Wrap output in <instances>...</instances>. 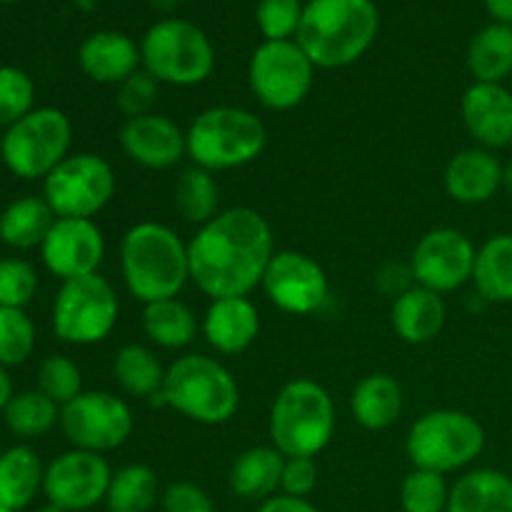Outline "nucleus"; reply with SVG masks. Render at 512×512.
<instances>
[{
	"label": "nucleus",
	"mask_w": 512,
	"mask_h": 512,
	"mask_svg": "<svg viewBox=\"0 0 512 512\" xmlns=\"http://www.w3.org/2000/svg\"><path fill=\"white\" fill-rule=\"evenodd\" d=\"M275 253L273 228L258 210H220L188 243L190 283L210 300L248 298Z\"/></svg>",
	"instance_id": "obj_1"
},
{
	"label": "nucleus",
	"mask_w": 512,
	"mask_h": 512,
	"mask_svg": "<svg viewBox=\"0 0 512 512\" xmlns=\"http://www.w3.org/2000/svg\"><path fill=\"white\" fill-rule=\"evenodd\" d=\"M380 33L373 0H308L295 35L315 68L338 70L358 63Z\"/></svg>",
	"instance_id": "obj_2"
},
{
	"label": "nucleus",
	"mask_w": 512,
	"mask_h": 512,
	"mask_svg": "<svg viewBox=\"0 0 512 512\" xmlns=\"http://www.w3.org/2000/svg\"><path fill=\"white\" fill-rule=\"evenodd\" d=\"M120 273L138 303L178 298L190 283L188 243L170 225L135 223L120 243Z\"/></svg>",
	"instance_id": "obj_3"
},
{
	"label": "nucleus",
	"mask_w": 512,
	"mask_h": 512,
	"mask_svg": "<svg viewBox=\"0 0 512 512\" xmlns=\"http://www.w3.org/2000/svg\"><path fill=\"white\" fill-rule=\"evenodd\" d=\"M338 418L328 390L310 378H295L280 388L270 408V445L285 458H315L333 440Z\"/></svg>",
	"instance_id": "obj_4"
},
{
	"label": "nucleus",
	"mask_w": 512,
	"mask_h": 512,
	"mask_svg": "<svg viewBox=\"0 0 512 512\" xmlns=\"http://www.w3.org/2000/svg\"><path fill=\"white\" fill-rule=\"evenodd\" d=\"M165 408L198 425H225L240 408V388L218 358L185 353L168 365L163 383Z\"/></svg>",
	"instance_id": "obj_5"
},
{
	"label": "nucleus",
	"mask_w": 512,
	"mask_h": 512,
	"mask_svg": "<svg viewBox=\"0 0 512 512\" xmlns=\"http://www.w3.org/2000/svg\"><path fill=\"white\" fill-rule=\"evenodd\" d=\"M188 158L198 168L220 170L245 168L263 155L268 145V128L253 110L235 105L205 108L185 130Z\"/></svg>",
	"instance_id": "obj_6"
},
{
	"label": "nucleus",
	"mask_w": 512,
	"mask_h": 512,
	"mask_svg": "<svg viewBox=\"0 0 512 512\" xmlns=\"http://www.w3.org/2000/svg\"><path fill=\"white\" fill-rule=\"evenodd\" d=\"M143 70L160 85L193 88L205 83L215 70V48L200 25L188 18H160L140 40Z\"/></svg>",
	"instance_id": "obj_7"
},
{
	"label": "nucleus",
	"mask_w": 512,
	"mask_h": 512,
	"mask_svg": "<svg viewBox=\"0 0 512 512\" xmlns=\"http://www.w3.org/2000/svg\"><path fill=\"white\" fill-rule=\"evenodd\" d=\"M485 428L463 410L443 408L420 415L408 430L405 453L413 468L450 475L470 468L483 455Z\"/></svg>",
	"instance_id": "obj_8"
},
{
	"label": "nucleus",
	"mask_w": 512,
	"mask_h": 512,
	"mask_svg": "<svg viewBox=\"0 0 512 512\" xmlns=\"http://www.w3.org/2000/svg\"><path fill=\"white\" fill-rule=\"evenodd\" d=\"M73 125L60 108H35L0 135V160L20 180H45L70 155Z\"/></svg>",
	"instance_id": "obj_9"
},
{
	"label": "nucleus",
	"mask_w": 512,
	"mask_h": 512,
	"mask_svg": "<svg viewBox=\"0 0 512 512\" xmlns=\"http://www.w3.org/2000/svg\"><path fill=\"white\" fill-rule=\"evenodd\" d=\"M118 293L100 273L60 283L53 300V333L60 343H103L118 325Z\"/></svg>",
	"instance_id": "obj_10"
},
{
	"label": "nucleus",
	"mask_w": 512,
	"mask_h": 512,
	"mask_svg": "<svg viewBox=\"0 0 512 512\" xmlns=\"http://www.w3.org/2000/svg\"><path fill=\"white\" fill-rule=\"evenodd\" d=\"M315 65L298 40H263L248 63V85L263 108L285 113L313 90Z\"/></svg>",
	"instance_id": "obj_11"
},
{
	"label": "nucleus",
	"mask_w": 512,
	"mask_h": 512,
	"mask_svg": "<svg viewBox=\"0 0 512 512\" xmlns=\"http://www.w3.org/2000/svg\"><path fill=\"white\" fill-rule=\"evenodd\" d=\"M118 178L103 155L70 153L43 180V198L55 218H88L103 213L115 198Z\"/></svg>",
	"instance_id": "obj_12"
},
{
	"label": "nucleus",
	"mask_w": 512,
	"mask_h": 512,
	"mask_svg": "<svg viewBox=\"0 0 512 512\" xmlns=\"http://www.w3.org/2000/svg\"><path fill=\"white\" fill-rule=\"evenodd\" d=\"M58 425L73 448L105 455L128 443L135 418L130 405L110 390H83L60 408Z\"/></svg>",
	"instance_id": "obj_13"
},
{
	"label": "nucleus",
	"mask_w": 512,
	"mask_h": 512,
	"mask_svg": "<svg viewBox=\"0 0 512 512\" xmlns=\"http://www.w3.org/2000/svg\"><path fill=\"white\" fill-rule=\"evenodd\" d=\"M110 478L113 468L105 455L70 448L45 465L43 493L50 505L68 512H90L105 503Z\"/></svg>",
	"instance_id": "obj_14"
},
{
	"label": "nucleus",
	"mask_w": 512,
	"mask_h": 512,
	"mask_svg": "<svg viewBox=\"0 0 512 512\" xmlns=\"http://www.w3.org/2000/svg\"><path fill=\"white\" fill-rule=\"evenodd\" d=\"M475 255L473 240L458 228H435L425 233L410 255L415 283L445 295L473 280Z\"/></svg>",
	"instance_id": "obj_15"
},
{
	"label": "nucleus",
	"mask_w": 512,
	"mask_h": 512,
	"mask_svg": "<svg viewBox=\"0 0 512 512\" xmlns=\"http://www.w3.org/2000/svg\"><path fill=\"white\" fill-rule=\"evenodd\" d=\"M260 288L275 308L288 315L318 313L330 295L323 265L300 250H278Z\"/></svg>",
	"instance_id": "obj_16"
},
{
	"label": "nucleus",
	"mask_w": 512,
	"mask_h": 512,
	"mask_svg": "<svg viewBox=\"0 0 512 512\" xmlns=\"http://www.w3.org/2000/svg\"><path fill=\"white\" fill-rule=\"evenodd\" d=\"M40 258L60 283L93 275L105 258V235L95 220L58 218L40 245Z\"/></svg>",
	"instance_id": "obj_17"
},
{
	"label": "nucleus",
	"mask_w": 512,
	"mask_h": 512,
	"mask_svg": "<svg viewBox=\"0 0 512 512\" xmlns=\"http://www.w3.org/2000/svg\"><path fill=\"white\" fill-rule=\"evenodd\" d=\"M118 140L130 163L145 170H170L188 158V135L170 115L163 113L125 120Z\"/></svg>",
	"instance_id": "obj_18"
},
{
	"label": "nucleus",
	"mask_w": 512,
	"mask_h": 512,
	"mask_svg": "<svg viewBox=\"0 0 512 512\" xmlns=\"http://www.w3.org/2000/svg\"><path fill=\"white\" fill-rule=\"evenodd\" d=\"M470 138L485 150L512 145V93L503 83H473L460 98Z\"/></svg>",
	"instance_id": "obj_19"
},
{
	"label": "nucleus",
	"mask_w": 512,
	"mask_h": 512,
	"mask_svg": "<svg viewBox=\"0 0 512 512\" xmlns=\"http://www.w3.org/2000/svg\"><path fill=\"white\" fill-rule=\"evenodd\" d=\"M503 170L498 155L480 145L465 148L450 158L445 165V193L460 205L488 203L503 190Z\"/></svg>",
	"instance_id": "obj_20"
},
{
	"label": "nucleus",
	"mask_w": 512,
	"mask_h": 512,
	"mask_svg": "<svg viewBox=\"0 0 512 512\" xmlns=\"http://www.w3.org/2000/svg\"><path fill=\"white\" fill-rule=\"evenodd\" d=\"M78 65L93 83L120 85L143 68L140 43L120 30H95L80 43Z\"/></svg>",
	"instance_id": "obj_21"
},
{
	"label": "nucleus",
	"mask_w": 512,
	"mask_h": 512,
	"mask_svg": "<svg viewBox=\"0 0 512 512\" xmlns=\"http://www.w3.org/2000/svg\"><path fill=\"white\" fill-rule=\"evenodd\" d=\"M260 313L250 298L210 300L203 318V335L220 355L245 353L258 340Z\"/></svg>",
	"instance_id": "obj_22"
},
{
	"label": "nucleus",
	"mask_w": 512,
	"mask_h": 512,
	"mask_svg": "<svg viewBox=\"0 0 512 512\" xmlns=\"http://www.w3.org/2000/svg\"><path fill=\"white\" fill-rule=\"evenodd\" d=\"M393 330L408 345H428L443 333L448 320V305L435 290L413 285L400 298L393 300Z\"/></svg>",
	"instance_id": "obj_23"
},
{
	"label": "nucleus",
	"mask_w": 512,
	"mask_h": 512,
	"mask_svg": "<svg viewBox=\"0 0 512 512\" xmlns=\"http://www.w3.org/2000/svg\"><path fill=\"white\" fill-rule=\"evenodd\" d=\"M405 408L403 385L390 373H370L350 395V413L365 430H388Z\"/></svg>",
	"instance_id": "obj_24"
},
{
	"label": "nucleus",
	"mask_w": 512,
	"mask_h": 512,
	"mask_svg": "<svg viewBox=\"0 0 512 512\" xmlns=\"http://www.w3.org/2000/svg\"><path fill=\"white\" fill-rule=\"evenodd\" d=\"M285 455L273 445H255L240 453L230 468V490L238 498L263 503L280 493Z\"/></svg>",
	"instance_id": "obj_25"
},
{
	"label": "nucleus",
	"mask_w": 512,
	"mask_h": 512,
	"mask_svg": "<svg viewBox=\"0 0 512 512\" xmlns=\"http://www.w3.org/2000/svg\"><path fill=\"white\" fill-rule=\"evenodd\" d=\"M445 512H512V478L495 468L468 470L450 488Z\"/></svg>",
	"instance_id": "obj_26"
},
{
	"label": "nucleus",
	"mask_w": 512,
	"mask_h": 512,
	"mask_svg": "<svg viewBox=\"0 0 512 512\" xmlns=\"http://www.w3.org/2000/svg\"><path fill=\"white\" fill-rule=\"evenodd\" d=\"M45 465L30 445H13L0 453V505L13 512L28 508L43 493Z\"/></svg>",
	"instance_id": "obj_27"
},
{
	"label": "nucleus",
	"mask_w": 512,
	"mask_h": 512,
	"mask_svg": "<svg viewBox=\"0 0 512 512\" xmlns=\"http://www.w3.org/2000/svg\"><path fill=\"white\" fill-rule=\"evenodd\" d=\"M55 220L43 195H23L0 210V240L13 250H40Z\"/></svg>",
	"instance_id": "obj_28"
},
{
	"label": "nucleus",
	"mask_w": 512,
	"mask_h": 512,
	"mask_svg": "<svg viewBox=\"0 0 512 512\" xmlns=\"http://www.w3.org/2000/svg\"><path fill=\"white\" fill-rule=\"evenodd\" d=\"M473 283L485 303H512V233L493 235L480 245Z\"/></svg>",
	"instance_id": "obj_29"
},
{
	"label": "nucleus",
	"mask_w": 512,
	"mask_h": 512,
	"mask_svg": "<svg viewBox=\"0 0 512 512\" xmlns=\"http://www.w3.org/2000/svg\"><path fill=\"white\" fill-rule=\"evenodd\" d=\"M468 70L475 83H505L512 75V28L490 23L468 45Z\"/></svg>",
	"instance_id": "obj_30"
},
{
	"label": "nucleus",
	"mask_w": 512,
	"mask_h": 512,
	"mask_svg": "<svg viewBox=\"0 0 512 512\" xmlns=\"http://www.w3.org/2000/svg\"><path fill=\"white\" fill-rule=\"evenodd\" d=\"M165 373H168V368L160 363L158 353L150 350L148 345L128 343L113 358L115 380H118L120 390L130 398H155L163 390Z\"/></svg>",
	"instance_id": "obj_31"
},
{
	"label": "nucleus",
	"mask_w": 512,
	"mask_h": 512,
	"mask_svg": "<svg viewBox=\"0 0 512 512\" xmlns=\"http://www.w3.org/2000/svg\"><path fill=\"white\" fill-rule=\"evenodd\" d=\"M143 330L163 350H183L198 338V318L178 298L143 305Z\"/></svg>",
	"instance_id": "obj_32"
},
{
	"label": "nucleus",
	"mask_w": 512,
	"mask_h": 512,
	"mask_svg": "<svg viewBox=\"0 0 512 512\" xmlns=\"http://www.w3.org/2000/svg\"><path fill=\"white\" fill-rule=\"evenodd\" d=\"M160 480L150 465L130 463L113 470L105 512H150L160 503Z\"/></svg>",
	"instance_id": "obj_33"
},
{
	"label": "nucleus",
	"mask_w": 512,
	"mask_h": 512,
	"mask_svg": "<svg viewBox=\"0 0 512 512\" xmlns=\"http://www.w3.org/2000/svg\"><path fill=\"white\" fill-rule=\"evenodd\" d=\"M3 423L15 438H43L60 423V405H55L38 388L23 390V393H15L5 405Z\"/></svg>",
	"instance_id": "obj_34"
},
{
	"label": "nucleus",
	"mask_w": 512,
	"mask_h": 512,
	"mask_svg": "<svg viewBox=\"0 0 512 512\" xmlns=\"http://www.w3.org/2000/svg\"><path fill=\"white\" fill-rule=\"evenodd\" d=\"M175 208L180 218L200 225L210 223L220 213V185L215 173L190 165L175 183Z\"/></svg>",
	"instance_id": "obj_35"
},
{
	"label": "nucleus",
	"mask_w": 512,
	"mask_h": 512,
	"mask_svg": "<svg viewBox=\"0 0 512 512\" xmlns=\"http://www.w3.org/2000/svg\"><path fill=\"white\" fill-rule=\"evenodd\" d=\"M450 498V485L445 475L433 470L413 468L400 485L403 512H445Z\"/></svg>",
	"instance_id": "obj_36"
},
{
	"label": "nucleus",
	"mask_w": 512,
	"mask_h": 512,
	"mask_svg": "<svg viewBox=\"0 0 512 512\" xmlns=\"http://www.w3.org/2000/svg\"><path fill=\"white\" fill-rule=\"evenodd\" d=\"M38 333L25 310L0 308V365L15 368L33 355Z\"/></svg>",
	"instance_id": "obj_37"
},
{
	"label": "nucleus",
	"mask_w": 512,
	"mask_h": 512,
	"mask_svg": "<svg viewBox=\"0 0 512 512\" xmlns=\"http://www.w3.org/2000/svg\"><path fill=\"white\" fill-rule=\"evenodd\" d=\"M35 110V83L23 68L0 65V128H10Z\"/></svg>",
	"instance_id": "obj_38"
},
{
	"label": "nucleus",
	"mask_w": 512,
	"mask_h": 512,
	"mask_svg": "<svg viewBox=\"0 0 512 512\" xmlns=\"http://www.w3.org/2000/svg\"><path fill=\"white\" fill-rule=\"evenodd\" d=\"M38 390L55 405H68L83 393V373L68 355H48L38 368Z\"/></svg>",
	"instance_id": "obj_39"
},
{
	"label": "nucleus",
	"mask_w": 512,
	"mask_h": 512,
	"mask_svg": "<svg viewBox=\"0 0 512 512\" xmlns=\"http://www.w3.org/2000/svg\"><path fill=\"white\" fill-rule=\"evenodd\" d=\"M303 10V0H258L255 23L263 40H295Z\"/></svg>",
	"instance_id": "obj_40"
},
{
	"label": "nucleus",
	"mask_w": 512,
	"mask_h": 512,
	"mask_svg": "<svg viewBox=\"0 0 512 512\" xmlns=\"http://www.w3.org/2000/svg\"><path fill=\"white\" fill-rule=\"evenodd\" d=\"M38 273L28 260H0V308L25 310L38 293Z\"/></svg>",
	"instance_id": "obj_41"
},
{
	"label": "nucleus",
	"mask_w": 512,
	"mask_h": 512,
	"mask_svg": "<svg viewBox=\"0 0 512 512\" xmlns=\"http://www.w3.org/2000/svg\"><path fill=\"white\" fill-rule=\"evenodd\" d=\"M160 95V83L148 73V70L140 68L138 73L130 75L128 80L118 85V95H115V105H118L120 113L125 115V120L140 118V115L155 113V103H158Z\"/></svg>",
	"instance_id": "obj_42"
},
{
	"label": "nucleus",
	"mask_w": 512,
	"mask_h": 512,
	"mask_svg": "<svg viewBox=\"0 0 512 512\" xmlns=\"http://www.w3.org/2000/svg\"><path fill=\"white\" fill-rule=\"evenodd\" d=\"M160 508L163 512H215V503L200 485L178 480L163 490Z\"/></svg>",
	"instance_id": "obj_43"
},
{
	"label": "nucleus",
	"mask_w": 512,
	"mask_h": 512,
	"mask_svg": "<svg viewBox=\"0 0 512 512\" xmlns=\"http://www.w3.org/2000/svg\"><path fill=\"white\" fill-rule=\"evenodd\" d=\"M318 488V465L315 458H285L280 493L293 498H310Z\"/></svg>",
	"instance_id": "obj_44"
},
{
	"label": "nucleus",
	"mask_w": 512,
	"mask_h": 512,
	"mask_svg": "<svg viewBox=\"0 0 512 512\" xmlns=\"http://www.w3.org/2000/svg\"><path fill=\"white\" fill-rule=\"evenodd\" d=\"M375 285H378L380 293L395 300L400 298L405 290H410L418 283H415V275H413V268H410V263H388L378 270V275H375Z\"/></svg>",
	"instance_id": "obj_45"
},
{
	"label": "nucleus",
	"mask_w": 512,
	"mask_h": 512,
	"mask_svg": "<svg viewBox=\"0 0 512 512\" xmlns=\"http://www.w3.org/2000/svg\"><path fill=\"white\" fill-rule=\"evenodd\" d=\"M255 512H320L308 498H293V495L278 493L273 498L258 503Z\"/></svg>",
	"instance_id": "obj_46"
},
{
	"label": "nucleus",
	"mask_w": 512,
	"mask_h": 512,
	"mask_svg": "<svg viewBox=\"0 0 512 512\" xmlns=\"http://www.w3.org/2000/svg\"><path fill=\"white\" fill-rule=\"evenodd\" d=\"M485 10L493 18V23L512 28V0H485Z\"/></svg>",
	"instance_id": "obj_47"
},
{
	"label": "nucleus",
	"mask_w": 512,
	"mask_h": 512,
	"mask_svg": "<svg viewBox=\"0 0 512 512\" xmlns=\"http://www.w3.org/2000/svg\"><path fill=\"white\" fill-rule=\"evenodd\" d=\"M13 380H10V373L5 365H0V413L5 410V405L10 403V398H13Z\"/></svg>",
	"instance_id": "obj_48"
},
{
	"label": "nucleus",
	"mask_w": 512,
	"mask_h": 512,
	"mask_svg": "<svg viewBox=\"0 0 512 512\" xmlns=\"http://www.w3.org/2000/svg\"><path fill=\"white\" fill-rule=\"evenodd\" d=\"M503 190H508V193L512 195V163L505 165V170H503Z\"/></svg>",
	"instance_id": "obj_49"
},
{
	"label": "nucleus",
	"mask_w": 512,
	"mask_h": 512,
	"mask_svg": "<svg viewBox=\"0 0 512 512\" xmlns=\"http://www.w3.org/2000/svg\"><path fill=\"white\" fill-rule=\"evenodd\" d=\"M155 5H160V8H173V5H178V3H183V0H153Z\"/></svg>",
	"instance_id": "obj_50"
},
{
	"label": "nucleus",
	"mask_w": 512,
	"mask_h": 512,
	"mask_svg": "<svg viewBox=\"0 0 512 512\" xmlns=\"http://www.w3.org/2000/svg\"><path fill=\"white\" fill-rule=\"evenodd\" d=\"M75 3H78V8L83 10H93L95 5H98V0H75Z\"/></svg>",
	"instance_id": "obj_51"
},
{
	"label": "nucleus",
	"mask_w": 512,
	"mask_h": 512,
	"mask_svg": "<svg viewBox=\"0 0 512 512\" xmlns=\"http://www.w3.org/2000/svg\"><path fill=\"white\" fill-rule=\"evenodd\" d=\"M35 512H68V510H63V508H58V505H43V508H38Z\"/></svg>",
	"instance_id": "obj_52"
},
{
	"label": "nucleus",
	"mask_w": 512,
	"mask_h": 512,
	"mask_svg": "<svg viewBox=\"0 0 512 512\" xmlns=\"http://www.w3.org/2000/svg\"><path fill=\"white\" fill-rule=\"evenodd\" d=\"M15 3H20V0H0V5H15Z\"/></svg>",
	"instance_id": "obj_53"
},
{
	"label": "nucleus",
	"mask_w": 512,
	"mask_h": 512,
	"mask_svg": "<svg viewBox=\"0 0 512 512\" xmlns=\"http://www.w3.org/2000/svg\"><path fill=\"white\" fill-rule=\"evenodd\" d=\"M0 512H13V510H8V508H3V505H0Z\"/></svg>",
	"instance_id": "obj_54"
},
{
	"label": "nucleus",
	"mask_w": 512,
	"mask_h": 512,
	"mask_svg": "<svg viewBox=\"0 0 512 512\" xmlns=\"http://www.w3.org/2000/svg\"><path fill=\"white\" fill-rule=\"evenodd\" d=\"M90 512H95V510H90Z\"/></svg>",
	"instance_id": "obj_55"
}]
</instances>
